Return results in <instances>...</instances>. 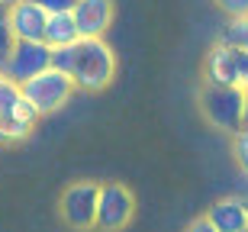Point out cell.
Returning a JSON list of instances; mask_svg holds the SVG:
<instances>
[{
    "label": "cell",
    "instance_id": "obj_1",
    "mask_svg": "<svg viewBox=\"0 0 248 232\" xmlns=\"http://www.w3.org/2000/svg\"><path fill=\"white\" fill-rule=\"evenodd\" d=\"M71 84L74 91L100 93L116 77V55L107 39H78L71 46Z\"/></svg>",
    "mask_w": 248,
    "mask_h": 232
},
{
    "label": "cell",
    "instance_id": "obj_4",
    "mask_svg": "<svg viewBox=\"0 0 248 232\" xmlns=\"http://www.w3.org/2000/svg\"><path fill=\"white\" fill-rule=\"evenodd\" d=\"M203 77H206V84H216V87L248 91V52L219 39L203 58Z\"/></svg>",
    "mask_w": 248,
    "mask_h": 232
},
{
    "label": "cell",
    "instance_id": "obj_7",
    "mask_svg": "<svg viewBox=\"0 0 248 232\" xmlns=\"http://www.w3.org/2000/svg\"><path fill=\"white\" fill-rule=\"evenodd\" d=\"M132 213H136V197H132V190L123 184H100V194H97V223H93V229L100 232H120L129 226V219H132Z\"/></svg>",
    "mask_w": 248,
    "mask_h": 232
},
{
    "label": "cell",
    "instance_id": "obj_19",
    "mask_svg": "<svg viewBox=\"0 0 248 232\" xmlns=\"http://www.w3.org/2000/svg\"><path fill=\"white\" fill-rule=\"evenodd\" d=\"M13 3H19V0H0V7H3V10H10Z\"/></svg>",
    "mask_w": 248,
    "mask_h": 232
},
{
    "label": "cell",
    "instance_id": "obj_15",
    "mask_svg": "<svg viewBox=\"0 0 248 232\" xmlns=\"http://www.w3.org/2000/svg\"><path fill=\"white\" fill-rule=\"evenodd\" d=\"M10 48H13V36H10V26H7V10L0 7V75H3Z\"/></svg>",
    "mask_w": 248,
    "mask_h": 232
},
{
    "label": "cell",
    "instance_id": "obj_10",
    "mask_svg": "<svg viewBox=\"0 0 248 232\" xmlns=\"http://www.w3.org/2000/svg\"><path fill=\"white\" fill-rule=\"evenodd\" d=\"M71 16L81 39H103L113 23V0H74Z\"/></svg>",
    "mask_w": 248,
    "mask_h": 232
},
{
    "label": "cell",
    "instance_id": "obj_16",
    "mask_svg": "<svg viewBox=\"0 0 248 232\" xmlns=\"http://www.w3.org/2000/svg\"><path fill=\"white\" fill-rule=\"evenodd\" d=\"M216 7L226 13L229 19H242V16H248V0H213Z\"/></svg>",
    "mask_w": 248,
    "mask_h": 232
},
{
    "label": "cell",
    "instance_id": "obj_12",
    "mask_svg": "<svg viewBox=\"0 0 248 232\" xmlns=\"http://www.w3.org/2000/svg\"><path fill=\"white\" fill-rule=\"evenodd\" d=\"M78 39H81V32H78V26H74V16H71V13H55V16H48L46 36H42V42H46L48 48L74 46Z\"/></svg>",
    "mask_w": 248,
    "mask_h": 232
},
{
    "label": "cell",
    "instance_id": "obj_9",
    "mask_svg": "<svg viewBox=\"0 0 248 232\" xmlns=\"http://www.w3.org/2000/svg\"><path fill=\"white\" fill-rule=\"evenodd\" d=\"M46 23H48V13L42 7H36L32 0H19L7 10V26L13 42H42Z\"/></svg>",
    "mask_w": 248,
    "mask_h": 232
},
{
    "label": "cell",
    "instance_id": "obj_20",
    "mask_svg": "<svg viewBox=\"0 0 248 232\" xmlns=\"http://www.w3.org/2000/svg\"><path fill=\"white\" fill-rule=\"evenodd\" d=\"M245 126H248V100H245Z\"/></svg>",
    "mask_w": 248,
    "mask_h": 232
},
{
    "label": "cell",
    "instance_id": "obj_11",
    "mask_svg": "<svg viewBox=\"0 0 248 232\" xmlns=\"http://www.w3.org/2000/svg\"><path fill=\"white\" fill-rule=\"evenodd\" d=\"M206 219L216 232H242L248 229V200L245 197H222L206 210Z\"/></svg>",
    "mask_w": 248,
    "mask_h": 232
},
{
    "label": "cell",
    "instance_id": "obj_8",
    "mask_svg": "<svg viewBox=\"0 0 248 232\" xmlns=\"http://www.w3.org/2000/svg\"><path fill=\"white\" fill-rule=\"evenodd\" d=\"M46 68H52V48L46 42H13L3 65V77L19 87L23 81L42 75Z\"/></svg>",
    "mask_w": 248,
    "mask_h": 232
},
{
    "label": "cell",
    "instance_id": "obj_18",
    "mask_svg": "<svg viewBox=\"0 0 248 232\" xmlns=\"http://www.w3.org/2000/svg\"><path fill=\"white\" fill-rule=\"evenodd\" d=\"M187 232H216V226H213L206 216H200V219H193V223L187 226Z\"/></svg>",
    "mask_w": 248,
    "mask_h": 232
},
{
    "label": "cell",
    "instance_id": "obj_22",
    "mask_svg": "<svg viewBox=\"0 0 248 232\" xmlns=\"http://www.w3.org/2000/svg\"><path fill=\"white\" fill-rule=\"evenodd\" d=\"M242 232H248V229H242Z\"/></svg>",
    "mask_w": 248,
    "mask_h": 232
},
{
    "label": "cell",
    "instance_id": "obj_14",
    "mask_svg": "<svg viewBox=\"0 0 248 232\" xmlns=\"http://www.w3.org/2000/svg\"><path fill=\"white\" fill-rule=\"evenodd\" d=\"M232 155H235V165L242 168V174L248 177V126L232 132Z\"/></svg>",
    "mask_w": 248,
    "mask_h": 232
},
{
    "label": "cell",
    "instance_id": "obj_6",
    "mask_svg": "<svg viewBox=\"0 0 248 232\" xmlns=\"http://www.w3.org/2000/svg\"><path fill=\"white\" fill-rule=\"evenodd\" d=\"M97 194H100L97 181H74V184H68L62 200H58L62 219L78 232L93 229V223H97Z\"/></svg>",
    "mask_w": 248,
    "mask_h": 232
},
{
    "label": "cell",
    "instance_id": "obj_3",
    "mask_svg": "<svg viewBox=\"0 0 248 232\" xmlns=\"http://www.w3.org/2000/svg\"><path fill=\"white\" fill-rule=\"evenodd\" d=\"M19 93H23V100H26L39 116H48V113L62 110L64 103L71 100L74 84H71V77L64 75V71L46 68L42 75H36V77H29V81L19 84Z\"/></svg>",
    "mask_w": 248,
    "mask_h": 232
},
{
    "label": "cell",
    "instance_id": "obj_13",
    "mask_svg": "<svg viewBox=\"0 0 248 232\" xmlns=\"http://www.w3.org/2000/svg\"><path fill=\"white\" fill-rule=\"evenodd\" d=\"M222 42H229V46H235V48H242V52H248V16L229 19V26L222 29Z\"/></svg>",
    "mask_w": 248,
    "mask_h": 232
},
{
    "label": "cell",
    "instance_id": "obj_21",
    "mask_svg": "<svg viewBox=\"0 0 248 232\" xmlns=\"http://www.w3.org/2000/svg\"><path fill=\"white\" fill-rule=\"evenodd\" d=\"M3 81H7V77H3V75H0V87H3Z\"/></svg>",
    "mask_w": 248,
    "mask_h": 232
},
{
    "label": "cell",
    "instance_id": "obj_5",
    "mask_svg": "<svg viewBox=\"0 0 248 232\" xmlns=\"http://www.w3.org/2000/svg\"><path fill=\"white\" fill-rule=\"evenodd\" d=\"M39 113L23 100V93L13 81H3L0 87V142H23L36 129Z\"/></svg>",
    "mask_w": 248,
    "mask_h": 232
},
{
    "label": "cell",
    "instance_id": "obj_2",
    "mask_svg": "<svg viewBox=\"0 0 248 232\" xmlns=\"http://www.w3.org/2000/svg\"><path fill=\"white\" fill-rule=\"evenodd\" d=\"M245 100L248 91L242 87H216V84H203L200 93V110L203 116L226 132H239L245 126Z\"/></svg>",
    "mask_w": 248,
    "mask_h": 232
},
{
    "label": "cell",
    "instance_id": "obj_17",
    "mask_svg": "<svg viewBox=\"0 0 248 232\" xmlns=\"http://www.w3.org/2000/svg\"><path fill=\"white\" fill-rule=\"evenodd\" d=\"M36 7H42L48 16H55V13H71L74 0H32Z\"/></svg>",
    "mask_w": 248,
    "mask_h": 232
}]
</instances>
